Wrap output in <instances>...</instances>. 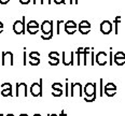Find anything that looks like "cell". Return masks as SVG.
Segmentation results:
<instances>
[{"instance_id": "obj_1", "label": "cell", "mask_w": 125, "mask_h": 116, "mask_svg": "<svg viewBox=\"0 0 125 116\" xmlns=\"http://www.w3.org/2000/svg\"><path fill=\"white\" fill-rule=\"evenodd\" d=\"M41 31L43 36L53 37V22L52 20H44L41 24Z\"/></svg>"}, {"instance_id": "obj_2", "label": "cell", "mask_w": 125, "mask_h": 116, "mask_svg": "<svg viewBox=\"0 0 125 116\" xmlns=\"http://www.w3.org/2000/svg\"><path fill=\"white\" fill-rule=\"evenodd\" d=\"M84 92L85 97L87 98H96V84L95 83H87L84 86Z\"/></svg>"}, {"instance_id": "obj_3", "label": "cell", "mask_w": 125, "mask_h": 116, "mask_svg": "<svg viewBox=\"0 0 125 116\" xmlns=\"http://www.w3.org/2000/svg\"><path fill=\"white\" fill-rule=\"evenodd\" d=\"M13 31L15 35H22L25 33V16L23 17V20H15L13 24Z\"/></svg>"}, {"instance_id": "obj_4", "label": "cell", "mask_w": 125, "mask_h": 116, "mask_svg": "<svg viewBox=\"0 0 125 116\" xmlns=\"http://www.w3.org/2000/svg\"><path fill=\"white\" fill-rule=\"evenodd\" d=\"M30 94L33 97L42 96V79L40 80L39 83H33L30 87Z\"/></svg>"}, {"instance_id": "obj_5", "label": "cell", "mask_w": 125, "mask_h": 116, "mask_svg": "<svg viewBox=\"0 0 125 116\" xmlns=\"http://www.w3.org/2000/svg\"><path fill=\"white\" fill-rule=\"evenodd\" d=\"M14 56L11 52H3L2 53V61L1 64L2 66H13L14 64Z\"/></svg>"}, {"instance_id": "obj_6", "label": "cell", "mask_w": 125, "mask_h": 116, "mask_svg": "<svg viewBox=\"0 0 125 116\" xmlns=\"http://www.w3.org/2000/svg\"><path fill=\"white\" fill-rule=\"evenodd\" d=\"M73 57H74V52H69V53L64 52L62 53V63L65 66H73L74 64Z\"/></svg>"}, {"instance_id": "obj_7", "label": "cell", "mask_w": 125, "mask_h": 116, "mask_svg": "<svg viewBox=\"0 0 125 116\" xmlns=\"http://www.w3.org/2000/svg\"><path fill=\"white\" fill-rule=\"evenodd\" d=\"M112 26L113 24L110 22V20H103L100 24V31L104 35H109L111 31H112Z\"/></svg>"}, {"instance_id": "obj_8", "label": "cell", "mask_w": 125, "mask_h": 116, "mask_svg": "<svg viewBox=\"0 0 125 116\" xmlns=\"http://www.w3.org/2000/svg\"><path fill=\"white\" fill-rule=\"evenodd\" d=\"M95 60L98 66H106L107 62H108V55L105 52H99L95 56Z\"/></svg>"}, {"instance_id": "obj_9", "label": "cell", "mask_w": 125, "mask_h": 116, "mask_svg": "<svg viewBox=\"0 0 125 116\" xmlns=\"http://www.w3.org/2000/svg\"><path fill=\"white\" fill-rule=\"evenodd\" d=\"M75 55L78 57V66H81V64L85 66V47H79L75 52Z\"/></svg>"}, {"instance_id": "obj_10", "label": "cell", "mask_w": 125, "mask_h": 116, "mask_svg": "<svg viewBox=\"0 0 125 116\" xmlns=\"http://www.w3.org/2000/svg\"><path fill=\"white\" fill-rule=\"evenodd\" d=\"M82 84L80 83H72L71 84V90H70V96H74L75 94L78 95L79 97H82L83 94H82Z\"/></svg>"}, {"instance_id": "obj_11", "label": "cell", "mask_w": 125, "mask_h": 116, "mask_svg": "<svg viewBox=\"0 0 125 116\" xmlns=\"http://www.w3.org/2000/svg\"><path fill=\"white\" fill-rule=\"evenodd\" d=\"M27 96V85L25 83H17L16 84V97H20L21 95Z\"/></svg>"}, {"instance_id": "obj_12", "label": "cell", "mask_w": 125, "mask_h": 116, "mask_svg": "<svg viewBox=\"0 0 125 116\" xmlns=\"http://www.w3.org/2000/svg\"><path fill=\"white\" fill-rule=\"evenodd\" d=\"M120 20H121V16H116L115 18H114V26H115V28H114V33H115V35H118L119 33V23H120Z\"/></svg>"}, {"instance_id": "obj_13", "label": "cell", "mask_w": 125, "mask_h": 116, "mask_svg": "<svg viewBox=\"0 0 125 116\" xmlns=\"http://www.w3.org/2000/svg\"><path fill=\"white\" fill-rule=\"evenodd\" d=\"M64 25H65V28H78L77 24H75V22H73V20H67Z\"/></svg>"}, {"instance_id": "obj_14", "label": "cell", "mask_w": 125, "mask_h": 116, "mask_svg": "<svg viewBox=\"0 0 125 116\" xmlns=\"http://www.w3.org/2000/svg\"><path fill=\"white\" fill-rule=\"evenodd\" d=\"M49 58H52V59H59V53L58 52H50V54H49Z\"/></svg>"}, {"instance_id": "obj_15", "label": "cell", "mask_w": 125, "mask_h": 116, "mask_svg": "<svg viewBox=\"0 0 125 116\" xmlns=\"http://www.w3.org/2000/svg\"><path fill=\"white\" fill-rule=\"evenodd\" d=\"M27 27H29V28H39L40 26H39L37 20H30V22L27 24Z\"/></svg>"}, {"instance_id": "obj_16", "label": "cell", "mask_w": 125, "mask_h": 116, "mask_svg": "<svg viewBox=\"0 0 125 116\" xmlns=\"http://www.w3.org/2000/svg\"><path fill=\"white\" fill-rule=\"evenodd\" d=\"M79 27L80 28H91V24L88 20H82L79 24Z\"/></svg>"}, {"instance_id": "obj_17", "label": "cell", "mask_w": 125, "mask_h": 116, "mask_svg": "<svg viewBox=\"0 0 125 116\" xmlns=\"http://www.w3.org/2000/svg\"><path fill=\"white\" fill-rule=\"evenodd\" d=\"M104 92H105L108 97H113L114 95L116 94V90H114V89H105V91Z\"/></svg>"}, {"instance_id": "obj_18", "label": "cell", "mask_w": 125, "mask_h": 116, "mask_svg": "<svg viewBox=\"0 0 125 116\" xmlns=\"http://www.w3.org/2000/svg\"><path fill=\"white\" fill-rule=\"evenodd\" d=\"M113 60H114V62H115L116 66H119V67L123 66V64L125 63V59H120V58H114L113 57Z\"/></svg>"}, {"instance_id": "obj_19", "label": "cell", "mask_w": 125, "mask_h": 116, "mask_svg": "<svg viewBox=\"0 0 125 116\" xmlns=\"http://www.w3.org/2000/svg\"><path fill=\"white\" fill-rule=\"evenodd\" d=\"M1 95H2V96H3V97H9V96H12V90H11V89H2Z\"/></svg>"}, {"instance_id": "obj_20", "label": "cell", "mask_w": 125, "mask_h": 116, "mask_svg": "<svg viewBox=\"0 0 125 116\" xmlns=\"http://www.w3.org/2000/svg\"><path fill=\"white\" fill-rule=\"evenodd\" d=\"M62 88V84L61 83H53L52 84V89L53 90H59Z\"/></svg>"}, {"instance_id": "obj_21", "label": "cell", "mask_w": 125, "mask_h": 116, "mask_svg": "<svg viewBox=\"0 0 125 116\" xmlns=\"http://www.w3.org/2000/svg\"><path fill=\"white\" fill-rule=\"evenodd\" d=\"M29 58L30 59L40 58V53H39V52H31V53L29 54Z\"/></svg>"}, {"instance_id": "obj_22", "label": "cell", "mask_w": 125, "mask_h": 116, "mask_svg": "<svg viewBox=\"0 0 125 116\" xmlns=\"http://www.w3.org/2000/svg\"><path fill=\"white\" fill-rule=\"evenodd\" d=\"M40 63V58H35V59H30L29 64L30 66H38Z\"/></svg>"}, {"instance_id": "obj_23", "label": "cell", "mask_w": 125, "mask_h": 116, "mask_svg": "<svg viewBox=\"0 0 125 116\" xmlns=\"http://www.w3.org/2000/svg\"><path fill=\"white\" fill-rule=\"evenodd\" d=\"M27 31L30 33V35H36L39 31V28H29L27 27Z\"/></svg>"}, {"instance_id": "obj_24", "label": "cell", "mask_w": 125, "mask_h": 116, "mask_svg": "<svg viewBox=\"0 0 125 116\" xmlns=\"http://www.w3.org/2000/svg\"><path fill=\"white\" fill-rule=\"evenodd\" d=\"M79 28V31L82 33V35H87L88 32L91 31V28H80V27H78Z\"/></svg>"}, {"instance_id": "obj_25", "label": "cell", "mask_w": 125, "mask_h": 116, "mask_svg": "<svg viewBox=\"0 0 125 116\" xmlns=\"http://www.w3.org/2000/svg\"><path fill=\"white\" fill-rule=\"evenodd\" d=\"M78 28H65V31H66L68 35H73V33L77 31Z\"/></svg>"}, {"instance_id": "obj_26", "label": "cell", "mask_w": 125, "mask_h": 116, "mask_svg": "<svg viewBox=\"0 0 125 116\" xmlns=\"http://www.w3.org/2000/svg\"><path fill=\"white\" fill-rule=\"evenodd\" d=\"M114 58H120V59H125V54L123 52H118V53L114 55Z\"/></svg>"}, {"instance_id": "obj_27", "label": "cell", "mask_w": 125, "mask_h": 116, "mask_svg": "<svg viewBox=\"0 0 125 116\" xmlns=\"http://www.w3.org/2000/svg\"><path fill=\"white\" fill-rule=\"evenodd\" d=\"M105 89H114V90H116V86L113 83H108V84H106Z\"/></svg>"}, {"instance_id": "obj_28", "label": "cell", "mask_w": 125, "mask_h": 116, "mask_svg": "<svg viewBox=\"0 0 125 116\" xmlns=\"http://www.w3.org/2000/svg\"><path fill=\"white\" fill-rule=\"evenodd\" d=\"M49 63H50L51 66H57V64L59 63V59H52V58H50Z\"/></svg>"}, {"instance_id": "obj_29", "label": "cell", "mask_w": 125, "mask_h": 116, "mask_svg": "<svg viewBox=\"0 0 125 116\" xmlns=\"http://www.w3.org/2000/svg\"><path fill=\"white\" fill-rule=\"evenodd\" d=\"M52 95H53L54 97H61L62 95V89H59V90H54L53 92H52Z\"/></svg>"}, {"instance_id": "obj_30", "label": "cell", "mask_w": 125, "mask_h": 116, "mask_svg": "<svg viewBox=\"0 0 125 116\" xmlns=\"http://www.w3.org/2000/svg\"><path fill=\"white\" fill-rule=\"evenodd\" d=\"M1 87H2V89H11V90H12V84H10V83H4V84H2Z\"/></svg>"}, {"instance_id": "obj_31", "label": "cell", "mask_w": 125, "mask_h": 116, "mask_svg": "<svg viewBox=\"0 0 125 116\" xmlns=\"http://www.w3.org/2000/svg\"><path fill=\"white\" fill-rule=\"evenodd\" d=\"M54 2H55L56 4H65V3H66V1H65V0H54Z\"/></svg>"}, {"instance_id": "obj_32", "label": "cell", "mask_w": 125, "mask_h": 116, "mask_svg": "<svg viewBox=\"0 0 125 116\" xmlns=\"http://www.w3.org/2000/svg\"><path fill=\"white\" fill-rule=\"evenodd\" d=\"M95 99H96V98H87V97L84 98V100L86 102H93V101H95Z\"/></svg>"}, {"instance_id": "obj_33", "label": "cell", "mask_w": 125, "mask_h": 116, "mask_svg": "<svg viewBox=\"0 0 125 116\" xmlns=\"http://www.w3.org/2000/svg\"><path fill=\"white\" fill-rule=\"evenodd\" d=\"M62 23V20H58L57 22V26H56V28H57V33H59V28H61V24Z\"/></svg>"}, {"instance_id": "obj_34", "label": "cell", "mask_w": 125, "mask_h": 116, "mask_svg": "<svg viewBox=\"0 0 125 116\" xmlns=\"http://www.w3.org/2000/svg\"><path fill=\"white\" fill-rule=\"evenodd\" d=\"M41 39H42V40H51L52 39V37H50V36H41Z\"/></svg>"}, {"instance_id": "obj_35", "label": "cell", "mask_w": 125, "mask_h": 116, "mask_svg": "<svg viewBox=\"0 0 125 116\" xmlns=\"http://www.w3.org/2000/svg\"><path fill=\"white\" fill-rule=\"evenodd\" d=\"M21 4H28L30 2V0H20Z\"/></svg>"}, {"instance_id": "obj_36", "label": "cell", "mask_w": 125, "mask_h": 116, "mask_svg": "<svg viewBox=\"0 0 125 116\" xmlns=\"http://www.w3.org/2000/svg\"><path fill=\"white\" fill-rule=\"evenodd\" d=\"M41 4H51V0H42Z\"/></svg>"}, {"instance_id": "obj_37", "label": "cell", "mask_w": 125, "mask_h": 116, "mask_svg": "<svg viewBox=\"0 0 125 116\" xmlns=\"http://www.w3.org/2000/svg\"><path fill=\"white\" fill-rule=\"evenodd\" d=\"M103 79H100V97L103 96Z\"/></svg>"}, {"instance_id": "obj_38", "label": "cell", "mask_w": 125, "mask_h": 116, "mask_svg": "<svg viewBox=\"0 0 125 116\" xmlns=\"http://www.w3.org/2000/svg\"><path fill=\"white\" fill-rule=\"evenodd\" d=\"M9 2H10V0H0V3L1 4H7Z\"/></svg>"}, {"instance_id": "obj_39", "label": "cell", "mask_w": 125, "mask_h": 116, "mask_svg": "<svg viewBox=\"0 0 125 116\" xmlns=\"http://www.w3.org/2000/svg\"><path fill=\"white\" fill-rule=\"evenodd\" d=\"M41 1H42V0H32L33 4H39V3L41 4Z\"/></svg>"}, {"instance_id": "obj_40", "label": "cell", "mask_w": 125, "mask_h": 116, "mask_svg": "<svg viewBox=\"0 0 125 116\" xmlns=\"http://www.w3.org/2000/svg\"><path fill=\"white\" fill-rule=\"evenodd\" d=\"M111 57H112V52L110 51V66L112 64V59H111Z\"/></svg>"}, {"instance_id": "obj_41", "label": "cell", "mask_w": 125, "mask_h": 116, "mask_svg": "<svg viewBox=\"0 0 125 116\" xmlns=\"http://www.w3.org/2000/svg\"><path fill=\"white\" fill-rule=\"evenodd\" d=\"M70 4H74V0H69Z\"/></svg>"}, {"instance_id": "obj_42", "label": "cell", "mask_w": 125, "mask_h": 116, "mask_svg": "<svg viewBox=\"0 0 125 116\" xmlns=\"http://www.w3.org/2000/svg\"><path fill=\"white\" fill-rule=\"evenodd\" d=\"M0 28H3V24H2V22H0Z\"/></svg>"}, {"instance_id": "obj_43", "label": "cell", "mask_w": 125, "mask_h": 116, "mask_svg": "<svg viewBox=\"0 0 125 116\" xmlns=\"http://www.w3.org/2000/svg\"><path fill=\"white\" fill-rule=\"evenodd\" d=\"M61 116H66V114H65V112H62V113H61Z\"/></svg>"}, {"instance_id": "obj_44", "label": "cell", "mask_w": 125, "mask_h": 116, "mask_svg": "<svg viewBox=\"0 0 125 116\" xmlns=\"http://www.w3.org/2000/svg\"><path fill=\"white\" fill-rule=\"evenodd\" d=\"M48 116H58V115H56V114H51V115H50V114H49Z\"/></svg>"}, {"instance_id": "obj_45", "label": "cell", "mask_w": 125, "mask_h": 116, "mask_svg": "<svg viewBox=\"0 0 125 116\" xmlns=\"http://www.w3.org/2000/svg\"><path fill=\"white\" fill-rule=\"evenodd\" d=\"M2 31H3V28H0V33H1Z\"/></svg>"}, {"instance_id": "obj_46", "label": "cell", "mask_w": 125, "mask_h": 116, "mask_svg": "<svg viewBox=\"0 0 125 116\" xmlns=\"http://www.w3.org/2000/svg\"><path fill=\"white\" fill-rule=\"evenodd\" d=\"M20 116H28V115H27V114H21Z\"/></svg>"}, {"instance_id": "obj_47", "label": "cell", "mask_w": 125, "mask_h": 116, "mask_svg": "<svg viewBox=\"0 0 125 116\" xmlns=\"http://www.w3.org/2000/svg\"><path fill=\"white\" fill-rule=\"evenodd\" d=\"M33 116H42V115H41V114H35Z\"/></svg>"}, {"instance_id": "obj_48", "label": "cell", "mask_w": 125, "mask_h": 116, "mask_svg": "<svg viewBox=\"0 0 125 116\" xmlns=\"http://www.w3.org/2000/svg\"><path fill=\"white\" fill-rule=\"evenodd\" d=\"M6 116H14L13 114H8V115H6Z\"/></svg>"}, {"instance_id": "obj_49", "label": "cell", "mask_w": 125, "mask_h": 116, "mask_svg": "<svg viewBox=\"0 0 125 116\" xmlns=\"http://www.w3.org/2000/svg\"><path fill=\"white\" fill-rule=\"evenodd\" d=\"M74 3H75V4L78 3V0H74Z\"/></svg>"}]
</instances>
